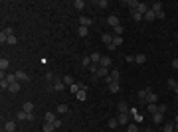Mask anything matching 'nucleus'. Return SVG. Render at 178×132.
<instances>
[{
	"mask_svg": "<svg viewBox=\"0 0 178 132\" xmlns=\"http://www.w3.org/2000/svg\"><path fill=\"white\" fill-rule=\"evenodd\" d=\"M22 110H26V112H34V105L28 101V103H24V107H22Z\"/></svg>",
	"mask_w": 178,
	"mask_h": 132,
	"instance_id": "30",
	"label": "nucleus"
},
{
	"mask_svg": "<svg viewBox=\"0 0 178 132\" xmlns=\"http://www.w3.org/2000/svg\"><path fill=\"white\" fill-rule=\"evenodd\" d=\"M148 93H150V89H146V91H139V99L146 103V95H148Z\"/></svg>",
	"mask_w": 178,
	"mask_h": 132,
	"instance_id": "33",
	"label": "nucleus"
},
{
	"mask_svg": "<svg viewBox=\"0 0 178 132\" xmlns=\"http://www.w3.org/2000/svg\"><path fill=\"white\" fill-rule=\"evenodd\" d=\"M81 63H83V67H89V65H91V57H83Z\"/></svg>",
	"mask_w": 178,
	"mask_h": 132,
	"instance_id": "45",
	"label": "nucleus"
},
{
	"mask_svg": "<svg viewBox=\"0 0 178 132\" xmlns=\"http://www.w3.org/2000/svg\"><path fill=\"white\" fill-rule=\"evenodd\" d=\"M107 75H109V69H107V67H101V65H99V69H97V73H95L93 77H95V79H105Z\"/></svg>",
	"mask_w": 178,
	"mask_h": 132,
	"instance_id": "3",
	"label": "nucleus"
},
{
	"mask_svg": "<svg viewBox=\"0 0 178 132\" xmlns=\"http://www.w3.org/2000/svg\"><path fill=\"white\" fill-rule=\"evenodd\" d=\"M97 69H99V65H95V63H91V65H89V71H91L93 75L97 73Z\"/></svg>",
	"mask_w": 178,
	"mask_h": 132,
	"instance_id": "43",
	"label": "nucleus"
},
{
	"mask_svg": "<svg viewBox=\"0 0 178 132\" xmlns=\"http://www.w3.org/2000/svg\"><path fill=\"white\" fill-rule=\"evenodd\" d=\"M176 122H178V116H176Z\"/></svg>",
	"mask_w": 178,
	"mask_h": 132,
	"instance_id": "56",
	"label": "nucleus"
},
{
	"mask_svg": "<svg viewBox=\"0 0 178 132\" xmlns=\"http://www.w3.org/2000/svg\"><path fill=\"white\" fill-rule=\"evenodd\" d=\"M129 116H131L129 112H123V114H119V118H117V120H119V124H129Z\"/></svg>",
	"mask_w": 178,
	"mask_h": 132,
	"instance_id": "10",
	"label": "nucleus"
},
{
	"mask_svg": "<svg viewBox=\"0 0 178 132\" xmlns=\"http://www.w3.org/2000/svg\"><path fill=\"white\" fill-rule=\"evenodd\" d=\"M176 101H178V93H176Z\"/></svg>",
	"mask_w": 178,
	"mask_h": 132,
	"instance_id": "55",
	"label": "nucleus"
},
{
	"mask_svg": "<svg viewBox=\"0 0 178 132\" xmlns=\"http://www.w3.org/2000/svg\"><path fill=\"white\" fill-rule=\"evenodd\" d=\"M148 10H150V6H146V4H143V2H141V4H139V8H137L135 12H139V14H143V16H145Z\"/></svg>",
	"mask_w": 178,
	"mask_h": 132,
	"instance_id": "11",
	"label": "nucleus"
},
{
	"mask_svg": "<svg viewBox=\"0 0 178 132\" xmlns=\"http://www.w3.org/2000/svg\"><path fill=\"white\" fill-rule=\"evenodd\" d=\"M152 122H155V124H160V122H162V112H156V114H152Z\"/></svg>",
	"mask_w": 178,
	"mask_h": 132,
	"instance_id": "27",
	"label": "nucleus"
},
{
	"mask_svg": "<svg viewBox=\"0 0 178 132\" xmlns=\"http://www.w3.org/2000/svg\"><path fill=\"white\" fill-rule=\"evenodd\" d=\"M174 132H178V126H176V128H174Z\"/></svg>",
	"mask_w": 178,
	"mask_h": 132,
	"instance_id": "54",
	"label": "nucleus"
},
{
	"mask_svg": "<svg viewBox=\"0 0 178 132\" xmlns=\"http://www.w3.org/2000/svg\"><path fill=\"white\" fill-rule=\"evenodd\" d=\"M54 130H56L54 122H44V132H54Z\"/></svg>",
	"mask_w": 178,
	"mask_h": 132,
	"instance_id": "21",
	"label": "nucleus"
},
{
	"mask_svg": "<svg viewBox=\"0 0 178 132\" xmlns=\"http://www.w3.org/2000/svg\"><path fill=\"white\" fill-rule=\"evenodd\" d=\"M6 81H8V83H16V81H18V79H16V73H6Z\"/></svg>",
	"mask_w": 178,
	"mask_h": 132,
	"instance_id": "28",
	"label": "nucleus"
},
{
	"mask_svg": "<svg viewBox=\"0 0 178 132\" xmlns=\"http://www.w3.org/2000/svg\"><path fill=\"white\" fill-rule=\"evenodd\" d=\"M145 61H146V55H145V53H139V55H135V63H141V65H143Z\"/></svg>",
	"mask_w": 178,
	"mask_h": 132,
	"instance_id": "20",
	"label": "nucleus"
},
{
	"mask_svg": "<svg viewBox=\"0 0 178 132\" xmlns=\"http://www.w3.org/2000/svg\"><path fill=\"white\" fill-rule=\"evenodd\" d=\"M164 132H174V126L172 124H164Z\"/></svg>",
	"mask_w": 178,
	"mask_h": 132,
	"instance_id": "48",
	"label": "nucleus"
},
{
	"mask_svg": "<svg viewBox=\"0 0 178 132\" xmlns=\"http://www.w3.org/2000/svg\"><path fill=\"white\" fill-rule=\"evenodd\" d=\"M14 36V30L12 28H4L2 32H0V44H4V42H8V38Z\"/></svg>",
	"mask_w": 178,
	"mask_h": 132,
	"instance_id": "1",
	"label": "nucleus"
},
{
	"mask_svg": "<svg viewBox=\"0 0 178 132\" xmlns=\"http://www.w3.org/2000/svg\"><path fill=\"white\" fill-rule=\"evenodd\" d=\"M16 118H18V120H28V112H26V110H20V112L16 114Z\"/></svg>",
	"mask_w": 178,
	"mask_h": 132,
	"instance_id": "31",
	"label": "nucleus"
},
{
	"mask_svg": "<svg viewBox=\"0 0 178 132\" xmlns=\"http://www.w3.org/2000/svg\"><path fill=\"white\" fill-rule=\"evenodd\" d=\"M172 67H174V69H178V59H172Z\"/></svg>",
	"mask_w": 178,
	"mask_h": 132,
	"instance_id": "53",
	"label": "nucleus"
},
{
	"mask_svg": "<svg viewBox=\"0 0 178 132\" xmlns=\"http://www.w3.org/2000/svg\"><path fill=\"white\" fill-rule=\"evenodd\" d=\"M16 42H18V38H16V36H12V38H8V42H6V44H8V45H16Z\"/></svg>",
	"mask_w": 178,
	"mask_h": 132,
	"instance_id": "42",
	"label": "nucleus"
},
{
	"mask_svg": "<svg viewBox=\"0 0 178 132\" xmlns=\"http://www.w3.org/2000/svg\"><path fill=\"white\" fill-rule=\"evenodd\" d=\"M73 8H75V10H83V8H85V2H83V0H73Z\"/></svg>",
	"mask_w": 178,
	"mask_h": 132,
	"instance_id": "18",
	"label": "nucleus"
},
{
	"mask_svg": "<svg viewBox=\"0 0 178 132\" xmlns=\"http://www.w3.org/2000/svg\"><path fill=\"white\" fill-rule=\"evenodd\" d=\"M115 34H117V36H121V34H123V26H121V24L115 26Z\"/></svg>",
	"mask_w": 178,
	"mask_h": 132,
	"instance_id": "47",
	"label": "nucleus"
},
{
	"mask_svg": "<svg viewBox=\"0 0 178 132\" xmlns=\"http://www.w3.org/2000/svg\"><path fill=\"white\" fill-rule=\"evenodd\" d=\"M2 132H6V130H2Z\"/></svg>",
	"mask_w": 178,
	"mask_h": 132,
	"instance_id": "57",
	"label": "nucleus"
},
{
	"mask_svg": "<svg viewBox=\"0 0 178 132\" xmlns=\"http://www.w3.org/2000/svg\"><path fill=\"white\" fill-rule=\"evenodd\" d=\"M28 120H36V114H34V112H28Z\"/></svg>",
	"mask_w": 178,
	"mask_h": 132,
	"instance_id": "51",
	"label": "nucleus"
},
{
	"mask_svg": "<svg viewBox=\"0 0 178 132\" xmlns=\"http://www.w3.org/2000/svg\"><path fill=\"white\" fill-rule=\"evenodd\" d=\"M158 112L164 114V112H166V105H158Z\"/></svg>",
	"mask_w": 178,
	"mask_h": 132,
	"instance_id": "50",
	"label": "nucleus"
},
{
	"mask_svg": "<svg viewBox=\"0 0 178 132\" xmlns=\"http://www.w3.org/2000/svg\"><path fill=\"white\" fill-rule=\"evenodd\" d=\"M44 120H46V122H56L57 116L54 114V112H46V114H44Z\"/></svg>",
	"mask_w": 178,
	"mask_h": 132,
	"instance_id": "14",
	"label": "nucleus"
},
{
	"mask_svg": "<svg viewBox=\"0 0 178 132\" xmlns=\"http://www.w3.org/2000/svg\"><path fill=\"white\" fill-rule=\"evenodd\" d=\"M113 45H115V47L123 45V38H121V36H115V38H113Z\"/></svg>",
	"mask_w": 178,
	"mask_h": 132,
	"instance_id": "32",
	"label": "nucleus"
},
{
	"mask_svg": "<svg viewBox=\"0 0 178 132\" xmlns=\"http://www.w3.org/2000/svg\"><path fill=\"white\" fill-rule=\"evenodd\" d=\"M20 87H22V85H20V81H16V83H12L10 87H8V91H10L12 95H16V93H20Z\"/></svg>",
	"mask_w": 178,
	"mask_h": 132,
	"instance_id": "5",
	"label": "nucleus"
},
{
	"mask_svg": "<svg viewBox=\"0 0 178 132\" xmlns=\"http://www.w3.org/2000/svg\"><path fill=\"white\" fill-rule=\"evenodd\" d=\"M109 75H111V77H113V81H119V77H121L117 69H113V71H111V73H109Z\"/></svg>",
	"mask_w": 178,
	"mask_h": 132,
	"instance_id": "40",
	"label": "nucleus"
},
{
	"mask_svg": "<svg viewBox=\"0 0 178 132\" xmlns=\"http://www.w3.org/2000/svg\"><path fill=\"white\" fill-rule=\"evenodd\" d=\"M66 112H69V107H67V105H59V107H57V114H66Z\"/></svg>",
	"mask_w": 178,
	"mask_h": 132,
	"instance_id": "26",
	"label": "nucleus"
},
{
	"mask_svg": "<svg viewBox=\"0 0 178 132\" xmlns=\"http://www.w3.org/2000/svg\"><path fill=\"white\" fill-rule=\"evenodd\" d=\"M143 120V114H139V112H135V122H137V124H139V122Z\"/></svg>",
	"mask_w": 178,
	"mask_h": 132,
	"instance_id": "49",
	"label": "nucleus"
},
{
	"mask_svg": "<svg viewBox=\"0 0 178 132\" xmlns=\"http://www.w3.org/2000/svg\"><path fill=\"white\" fill-rule=\"evenodd\" d=\"M16 79H18L20 83H28V81H30V75H28L26 71H16Z\"/></svg>",
	"mask_w": 178,
	"mask_h": 132,
	"instance_id": "4",
	"label": "nucleus"
},
{
	"mask_svg": "<svg viewBox=\"0 0 178 132\" xmlns=\"http://www.w3.org/2000/svg\"><path fill=\"white\" fill-rule=\"evenodd\" d=\"M150 10L155 12V14H162V4H160V2H155V4H150Z\"/></svg>",
	"mask_w": 178,
	"mask_h": 132,
	"instance_id": "7",
	"label": "nucleus"
},
{
	"mask_svg": "<svg viewBox=\"0 0 178 132\" xmlns=\"http://www.w3.org/2000/svg\"><path fill=\"white\" fill-rule=\"evenodd\" d=\"M85 97H87V89H81V91L77 93V99L79 101H85Z\"/></svg>",
	"mask_w": 178,
	"mask_h": 132,
	"instance_id": "36",
	"label": "nucleus"
},
{
	"mask_svg": "<svg viewBox=\"0 0 178 132\" xmlns=\"http://www.w3.org/2000/svg\"><path fill=\"white\" fill-rule=\"evenodd\" d=\"M156 101H158V97H156L155 93L150 91V93L146 95V105H156Z\"/></svg>",
	"mask_w": 178,
	"mask_h": 132,
	"instance_id": "6",
	"label": "nucleus"
},
{
	"mask_svg": "<svg viewBox=\"0 0 178 132\" xmlns=\"http://www.w3.org/2000/svg\"><path fill=\"white\" fill-rule=\"evenodd\" d=\"M168 87L172 89L174 93H178V83H176V81H174V79H168Z\"/></svg>",
	"mask_w": 178,
	"mask_h": 132,
	"instance_id": "25",
	"label": "nucleus"
},
{
	"mask_svg": "<svg viewBox=\"0 0 178 132\" xmlns=\"http://www.w3.org/2000/svg\"><path fill=\"white\" fill-rule=\"evenodd\" d=\"M77 34L81 36V38H87V34H89V28H85V26H79Z\"/></svg>",
	"mask_w": 178,
	"mask_h": 132,
	"instance_id": "22",
	"label": "nucleus"
},
{
	"mask_svg": "<svg viewBox=\"0 0 178 132\" xmlns=\"http://www.w3.org/2000/svg\"><path fill=\"white\" fill-rule=\"evenodd\" d=\"M117 126H119V120H117V118H111V120H109V128H117Z\"/></svg>",
	"mask_w": 178,
	"mask_h": 132,
	"instance_id": "41",
	"label": "nucleus"
},
{
	"mask_svg": "<svg viewBox=\"0 0 178 132\" xmlns=\"http://www.w3.org/2000/svg\"><path fill=\"white\" fill-rule=\"evenodd\" d=\"M127 132H139V124H137V122H131V124L127 126Z\"/></svg>",
	"mask_w": 178,
	"mask_h": 132,
	"instance_id": "29",
	"label": "nucleus"
},
{
	"mask_svg": "<svg viewBox=\"0 0 178 132\" xmlns=\"http://www.w3.org/2000/svg\"><path fill=\"white\" fill-rule=\"evenodd\" d=\"M8 67H10V61H8L6 57H2V59H0V71H6Z\"/></svg>",
	"mask_w": 178,
	"mask_h": 132,
	"instance_id": "15",
	"label": "nucleus"
},
{
	"mask_svg": "<svg viewBox=\"0 0 178 132\" xmlns=\"http://www.w3.org/2000/svg\"><path fill=\"white\" fill-rule=\"evenodd\" d=\"M148 112H150V114H156V112H158V105H148Z\"/></svg>",
	"mask_w": 178,
	"mask_h": 132,
	"instance_id": "38",
	"label": "nucleus"
},
{
	"mask_svg": "<svg viewBox=\"0 0 178 132\" xmlns=\"http://www.w3.org/2000/svg\"><path fill=\"white\" fill-rule=\"evenodd\" d=\"M97 4H99V8H107V6H109V2H107V0H99Z\"/></svg>",
	"mask_w": 178,
	"mask_h": 132,
	"instance_id": "46",
	"label": "nucleus"
},
{
	"mask_svg": "<svg viewBox=\"0 0 178 132\" xmlns=\"http://www.w3.org/2000/svg\"><path fill=\"white\" fill-rule=\"evenodd\" d=\"M79 24H81V26H85V28H89V26H91V18L81 16V18H79Z\"/></svg>",
	"mask_w": 178,
	"mask_h": 132,
	"instance_id": "17",
	"label": "nucleus"
},
{
	"mask_svg": "<svg viewBox=\"0 0 178 132\" xmlns=\"http://www.w3.org/2000/svg\"><path fill=\"white\" fill-rule=\"evenodd\" d=\"M89 57H91V63L99 65V63H101V57H103V55H101V53H91Z\"/></svg>",
	"mask_w": 178,
	"mask_h": 132,
	"instance_id": "13",
	"label": "nucleus"
},
{
	"mask_svg": "<svg viewBox=\"0 0 178 132\" xmlns=\"http://www.w3.org/2000/svg\"><path fill=\"white\" fill-rule=\"evenodd\" d=\"M131 16H133V20H135V22H141V20L145 18V16H143V14H139V12H131Z\"/></svg>",
	"mask_w": 178,
	"mask_h": 132,
	"instance_id": "35",
	"label": "nucleus"
},
{
	"mask_svg": "<svg viewBox=\"0 0 178 132\" xmlns=\"http://www.w3.org/2000/svg\"><path fill=\"white\" fill-rule=\"evenodd\" d=\"M46 79H48V81H56V75H54L52 71H48V73H46Z\"/></svg>",
	"mask_w": 178,
	"mask_h": 132,
	"instance_id": "44",
	"label": "nucleus"
},
{
	"mask_svg": "<svg viewBox=\"0 0 178 132\" xmlns=\"http://www.w3.org/2000/svg\"><path fill=\"white\" fill-rule=\"evenodd\" d=\"M0 87H2V91H4V89L8 91V87H10V83H8L6 79H0Z\"/></svg>",
	"mask_w": 178,
	"mask_h": 132,
	"instance_id": "39",
	"label": "nucleus"
},
{
	"mask_svg": "<svg viewBox=\"0 0 178 132\" xmlns=\"http://www.w3.org/2000/svg\"><path fill=\"white\" fill-rule=\"evenodd\" d=\"M127 4L131 6V12H135V10H137V8H139V4H141V2H139V0H129Z\"/></svg>",
	"mask_w": 178,
	"mask_h": 132,
	"instance_id": "24",
	"label": "nucleus"
},
{
	"mask_svg": "<svg viewBox=\"0 0 178 132\" xmlns=\"http://www.w3.org/2000/svg\"><path fill=\"white\" fill-rule=\"evenodd\" d=\"M101 40H103V44H107V45L113 44V36H109V34H103V36H101Z\"/></svg>",
	"mask_w": 178,
	"mask_h": 132,
	"instance_id": "19",
	"label": "nucleus"
},
{
	"mask_svg": "<svg viewBox=\"0 0 178 132\" xmlns=\"http://www.w3.org/2000/svg\"><path fill=\"white\" fill-rule=\"evenodd\" d=\"M54 126H56V128H61V120H59V118H57V120L54 122Z\"/></svg>",
	"mask_w": 178,
	"mask_h": 132,
	"instance_id": "52",
	"label": "nucleus"
},
{
	"mask_svg": "<svg viewBox=\"0 0 178 132\" xmlns=\"http://www.w3.org/2000/svg\"><path fill=\"white\" fill-rule=\"evenodd\" d=\"M4 130H6V132H16V122L8 120L6 124H4Z\"/></svg>",
	"mask_w": 178,
	"mask_h": 132,
	"instance_id": "9",
	"label": "nucleus"
},
{
	"mask_svg": "<svg viewBox=\"0 0 178 132\" xmlns=\"http://www.w3.org/2000/svg\"><path fill=\"white\" fill-rule=\"evenodd\" d=\"M119 89H121L119 81H115V83H111V85H109V91H111V93H119Z\"/></svg>",
	"mask_w": 178,
	"mask_h": 132,
	"instance_id": "23",
	"label": "nucleus"
},
{
	"mask_svg": "<svg viewBox=\"0 0 178 132\" xmlns=\"http://www.w3.org/2000/svg\"><path fill=\"white\" fill-rule=\"evenodd\" d=\"M99 65L109 69V67H111V57H109V55H103V57H101V63H99Z\"/></svg>",
	"mask_w": 178,
	"mask_h": 132,
	"instance_id": "8",
	"label": "nucleus"
},
{
	"mask_svg": "<svg viewBox=\"0 0 178 132\" xmlns=\"http://www.w3.org/2000/svg\"><path fill=\"white\" fill-rule=\"evenodd\" d=\"M107 24H109L111 28H115V26H119V18L113 14V16H109V18H107Z\"/></svg>",
	"mask_w": 178,
	"mask_h": 132,
	"instance_id": "12",
	"label": "nucleus"
},
{
	"mask_svg": "<svg viewBox=\"0 0 178 132\" xmlns=\"http://www.w3.org/2000/svg\"><path fill=\"white\" fill-rule=\"evenodd\" d=\"M50 89H54V91H57V93H59V91H63V89H66V83H63V79H57V77H56L54 85H52Z\"/></svg>",
	"mask_w": 178,
	"mask_h": 132,
	"instance_id": "2",
	"label": "nucleus"
},
{
	"mask_svg": "<svg viewBox=\"0 0 178 132\" xmlns=\"http://www.w3.org/2000/svg\"><path fill=\"white\" fill-rule=\"evenodd\" d=\"M119 112H129V105H127V103H119Z\"/></svg>",
	"mask_w": 178,
	"mask_h": 132,
	"instance_id": "34",
	"label": "nucleus"
},
{
	"mask_svg": "<svg viewBox=\"0 0 178 132\" xmlns=\"http://www.w3.org/2000/svg\"><path fill=\"white\" fill-rule=\"evenodd\" d=\"M145 20H146V22H155V20H156V14H155L152 10H148V12L145 14Z\"/></svg>",
	"mask_w": 178,
	"mask_h": 132,
	"instance_id": "16",
	"label": "nucleus"
},
{
	"mask_svg": "<svg viewBox=\"0 0 178 132\" xmlns=\"http://www.w3.org/2000/svg\"><path fill=\"white\" fill-rule=\"evenodd\" d=\"M63 83H66V85H69V87H71V85H75V83H73V77H71V75L63 77Z\"/></svg>",
	"mask_w": 178,
	"mask_h": 132,
	"instance_id": "37",
	"label": "nucleus"
}]
</instances>
